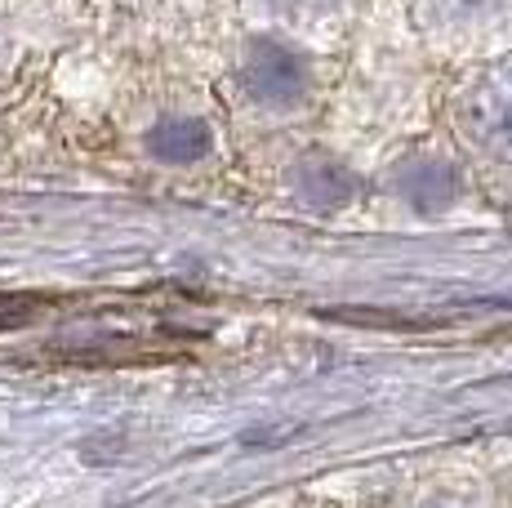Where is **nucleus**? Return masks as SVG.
I'll list each match as a JSON object with an SVG mask.
<instances>
[{
    "mask_svg": "<svg viewBox=\"0 0 512 508\" xmlns=\"http://www.w3.org/2000/svg\"><path fill=\"white\" fill-rule=\"evenodd\" d=\"M308 76H303V63L281 45L263 41L254 45L250 58H245V90L268 107H290L303 94Z\"/></svg>",
    "mask_w": 512,
    "mask_h": 508,
    "instance_id": "1",
    "label": "nucleus"
},
{
    "mask_svg": "<svg viewBox=\"0 0 512 508\" xmlns=\"http://www.w3.org/2000/svg\"><path fill=\"white\" fill-rule=\"evenodd\" d=\"M464 121L481 143L512 152V67L472 85L464 99Z\"/></svg>",
    "mask_w": 512,
    "mask_h": 508,
    "instance_id": "2",
    "label": "nucleus"
},
{
    "mask_svg": "<svg viewBox=\"0 0 512 508\" xmlns=\"http://www.w3.org/2000/svg\"><path fill=\"white\" fill-rule=\"evenodd\" d=\"M210 148V130H205L201 121H161L152 130V152L161 156V161H174V165H187L196 161V156H205Z\"/></svg>",
    "mask_w": 512,
    "mask_h": 508,
    "instance_id": "3",
    "label": "nucleus"
},
{
    "mask_svg": "<svg viewBox=\"0 0 512 508\" xmlns=\"http://www.w3.org/2000/svg\"><path fill=\"white\" fill-rule=\"evenodd\" d=\"M486 5H499V0H441V9H446V14H459V18L481 14Z\"/></svg>",
    "mask_w": 512,
    "mask_h": 508,
    "instance_id": "4",
    "label": "nucleus"
},
{
    "mask_svg": "<svg viewBox=\"0 0 512 508\" xmlns=\"http://www.w3.org/2000/svg\"><path fill=\"white\" fill-rule=\"evenodd\" d=\"M290 5H326V0H290Z\"/></svg>",
    "mask_w": 512,
    "mask_h": 508,
    "instance_id": "5",
    "label": "nucleus"
},
{
    "mask_svg": "<svg viewBox=\"0 0 512 508\" xmlns=\"http://www.w3.org/2000/svg\"><path fill=\"white\" fill-rule=\"evenodd\" d=\"M0 45H5V41H0Z\"/></svg>",
    "mask_w": 512,
    "mask_h": 508,
    "instance_id": "6",
    "label": "nucleus"
}]
</instances>
